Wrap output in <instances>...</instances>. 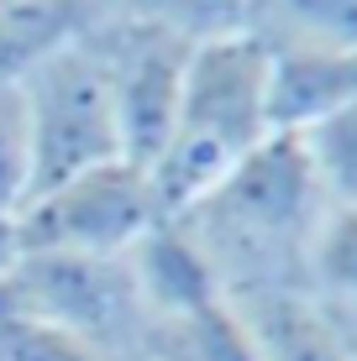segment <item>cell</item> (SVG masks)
<instances>
[{
  "label": "cell",
  "instance_id": "16",
  "mask_svg": "<svg viewBox=\"0 0 357 361\" xmlns=\"http://www.w3.org/2000/svg\"><path fill=\"white\" fill-rule=\"evenodd\" d=\"M305 147H310V163L321 173L331 204H357V105L305 131Z\"/></svg>",
  "mask_w": 357,
  "mask_h": 361
},
{
  "label": "cell",
  "instance_id": "6",
  "mask_svg": "<svg viewBox=\"0 0 357 361\" xmlns=\"http://www.w3.org/2000/svg\"><path fill=\"white\" fill-rule=\"evenodd\" d=\"M90 42L105 63L110 79V105H116V136H121V157L137 168H153V157L163 152L168 131L179 116V94H184V73H189L194 47L179 37L147 27V21L116 16L95 21Z\"/></svg>",
  "mask_w": 357,
  "mask_h": 361
},
{
  "label": "cell",
  "instance_id": "13",
  "mask_svg": "<svg viewBox=\"0 0 357 361\" xmlns=\"http://www.w3.org/2000/svg\"><path fill=\"white\" fill-rule=\"evenodd\" d=\"M310 293L357 325V204H331L310 252Z\"/></svg>",
  "mask_w": 357,
  "mask_h": 361
},
{
  "label": "cell",
  "instance_id": "1",
  "mask_svg": "<svg viewBox=\"0 0 357 361\" xmlns=\"http://www.w3.org/2000/svg\"><path fill=\"white\" fill-rule=\"evenodd\" d=\"M331 215V194L305 136H268L216 189L168 215L189 235L226 298L310 293V252Z\"/></svg>",
  "mask_w": 357,
  "mask_h": 361
},
{
  "label": "cell",
  "instance_id": "9",
  "mask_svg": "<svg viewBox=\"0 0 357 361\" xmlns=\"http://www.w3.org/2000/svg\"><path fill=\"white\" fill-rule=\"evenodd\" d=\"M142 361H257V345L242 325L231 298H211L174 314H147L142 319Z\"/></svg>",
  "mask_w": 357,
  "mask_h": 361
},
{
  "label": "cell",
  "instance_id": "17",
  "mask_svg": "<svg viewBox=\"0 0 357 361\" xmlns=\"http://www.w3.org/2000/svg\"><path fill=\"white\" fill-rule=\"evenodd\" d=\"M21 257V241H16V220H6L0 215V278L11 272V262Z\"/></svg>",
  "mask_w": 357,
  "mask_h": 361
},
{
  "label": "cell",
  "instance_id": "3",
  "mask_svg": "<svg viewBox=\"0 0 357 361\" xmlns=\"http://www.w3.org/2000/svg\"><path fill=\"white\" fill-rule=\"evenodd\" d=\"M168 220L153 173L116 157L84 168L64 183L37 189L16 209L21 252H79V257H131Z\"/></svg>",
  "mask_w": 357,
  "mask_h": 361
},
{
  "label": "cell",
  "instance_id": "14",
  "mask_svg": "<svg viewBox=\"0 0 357 361\" xmlns=\"http://www.w3.org/2000/svg\"><path fill=\"white\" fill-rule=\"evenodd\" d=\"M0 361H142V356L105 345V341L53 330V325H37V319L0 314Z\"/></svg>",
  "mask_w": 357,
  "mask_h": 361
},
{
  "label": "cell",
  "instance_id": "8",
  "mask_svg": "<svg viewBox=\"0 0 357 361\" xmlns=\"http://www.w3.org/2000/svg\"><path fill=\"white\" fill-rule=\"evenodd\" d=\"M268 105H274V131L305 136L357 105V53H300L274 58L268 79Z\"/></svg>",
  "mask_w": 357,
  "mask_h": 361
},
{
  "label": "cell",
  "instance_id": "11",
  "mask_svg": "<svg viewBox=\"0 0 357 361\" xmlns=\"http://www.w3.org/2000/svg\"><path fill=\"white\" fill-rule=\"evenodd\" d=\"M90 6L79 0H16L0 11V79H27L37 63H47L53 53H64L69 42H79L95 27Z\"/></svg>",
  "mask_w": 357,
  "mask_h": 361
},
{
  "label": "cell",
  "instance_id": "15",
  "mask_svg": "<svg viewBox=\"0 0 357 361\" xmlns=\"http://www.w3.org/2000/svg\"><path fill=\"white\" fill-rule=\"evenodd\" d=\"M32 199V131L27 105L11 79H0V215L16 220V209Z\"/></svg>",
  "mask_w": 357,
  "mask_h": 361
},
{
  "label": "cell",
  "instance_id": "12",
  "mask_svg": "<svg viewBox=\"0 0 357 361\" xmlns=\"http://www.w3.org/2000/svg\"><path fill=\"white\" fill-rule=\"evenodd\" d=\"M252 11H257V0H127V16L179 37V42H189V47L247 37Z\"/></svg>",
  "mask_w": 357,
  "mask_h": 361
},
{
  "label": "cell",
  "instance_id": "7",
  "mask_svg": "<svg viewBox=\"0 0 357 361\" xmlns=\"http://www.w3.org/2000/svg\"><path fill=\"white\" fill-rule=\"evenodd\" d=\"M231 304L257 345V361H357V325L315 293H252Z\"/></svg>",
  "mask_w": 357,
  "mask_h": 361
},
{
  "label": "cell",
  "instance_id": "18",
  "mask_svg": "<svg viewBox=\"0 0 357 361\" xmlns=\"http://www.w3.org/2000/svg\"><path fill=\"white\" fill-rule=\"evenodd\" d=\"M79 6H90L95 16H116V11H127V0H79Z\"/></svg>",
  "mask_w": 357,
  "mask_h": 361
},
{
  "label": "cell",
  "instance_id": "10",
  "mask_svg": "<svg viewBox=\"0 0 357 361\" xmlns=\"http://www.w3.org/2000/svg\"><path fill=\"white\" fill-rule=\"evenodd\" d=\"M247 37L268 58L357 53V0H257Z\"/></svg>",
  "mask_w": 357,
  "mask_h": 361
},
{
  "label": "cell",
  "instance_id": "4",
  "mask_svg": "<svg viewBox=\"0 0 357 361\" xmlns=\"http://www.w3.org/2000/svg\"><path fill=\"white\" fill-rule=\"evenodd\" d=\"M16 90L32 131V194L121 157L110 79L90 32L69 42L64 53H53L47 63H37L27 79H16Z\"/></svg>",
  "mask_w": 357,
  "mask_h": 361
},
{
  "label": "cell",
  "instance_id": "5",
  "mask_svg": "<svg viewBox=\"0 0 357 361\" xmlns=\"http://www.w3.org/2000/svg\"><path fill=\"white\" fill-rule=\"evenodd\" d=\"M0 314L37 319L121 351H137L142 341V293L131 257L21 252L0 278Z\"/></svg>",
  "mask_w": 357,
  "mask_h": 361
},
{
  "label": "cell",
  "instance_id": "2",
  "mask_svg": "<svg viewBox=\"0 0 357 361\" xmlns=\"http://www.w3.org/2000/svg\"><path fill=\"white\" fill-rule=\"evenodd\" d=\"M268 79H274V58L252 37H226V42L194 47L174 131L147 168L168 215L189 209L242 157H252L268 136H279L274 105H268Z\"/></svg>",
  "mask_w": 357,
  "mask_h": 361
}]
</instances>
